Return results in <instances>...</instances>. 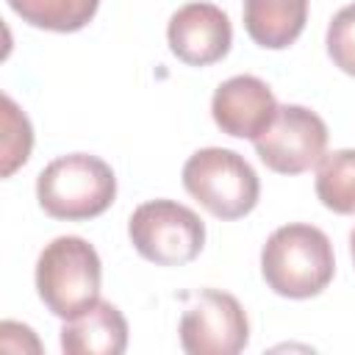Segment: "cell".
<instances>
[{"instance_id": "obj_1", "label": "cell", "mask_w": 355, "mask_h": 355, "mask_svg": "<svg viewBox=\"0 0 355 355\" xmlns=\"http://www.w3.org/2000/svg\"><path fill=\"white\" fill-rule=\"evenodd\" d=\"M333 272L336 258L327 233L305 222L277 227L261 250V275L266 286L288 300L322 294Z\"/></svg>"}, {"instance_id": "obj_2", "label": "cell", "mask_w": 355, "mask_h": 355, "mask_svg": "<svg viewBox=\"0 0 355 355\" xmlns=\"http://www.w3.org/2000/svg\"><path fill=\"white\" fill-rule=\"evenodd\" d=\"M103 266L97 250L80 236H58L39 252L36 291L50 313L72 319L100 300Z\"/></svg>"}, {"instance_id": "obj_3", "label": "cell", "mask_w": 355, "mask_h": 355, "mask_svg": "<svg viewBox=\"0 0 355 355\" xmlns=\"http://www.w3.org/2000/svg\"><path fill=\"white\" fill-rule=\"evenodd\" d=\"M116 197L111 166L89 153H69L50 161L36 178V200L53 219H92Z\"/></svg>"}, {"instance_id": "obj_4", "label": "cell", "mask_w": 355, "mask_h": 355, "mask_svg": "<svg viewBox=\"0 0 355 355\" xmlns=\"http://www.w3.org/2000/svg\"><path fill=\"white\" fill-rule=\"evenodd\" d=\"M183 186L219 219H239L250 214L261 194V183L250 161L225 147H205L189 155L183 164Z\"/></svg>"}, {"instance_id": "obj_5", "label": "cell", "mask_w": 355, "mask_h": 355, "mask_svg": "<svg viewBox=\"0 0 355 355\" xmlns=\"http://www.w3.org/2000/svg\"><path fill=\"white\" fill-rule=\"evenodd\" d=\"M128 236L136 252L158 266H183L205 244L202 219L175 200H147L128 219Z\"/></svg>"}, {"instance_id": "obj_6", "label": "cell", "mask_w": 355, "mask_h": 355, "mask_svg": "<svg viewBox=\"0 0 355 355\" xmlns=\"http://www.w3.org/2000/svg\"><path fill=\"white\" fill-rule=\"evenodd\" d=\"M258 158L280 175H300L316 166L327 147L324 119L305 105H277L263 133L252 139Z\"/></svg>"}, {"instance_id": "obj_7", "label": "cell", "mask_w": 355, "mask_h": 355, "mask_svg": "<svg viewBox=\"0 0 355 355\" xmlns=\"http://www.w3.org/2000/svg\"><path fill=\"white\" fill-rule=\"evenodd\" d=\"M178 333L189 355H236L250 341V322L233 294L202 288L183 311Z\"/></svg>"}, {"instance_id": "obj_8", "label": "cell", "mask_w": 355, "mask_h": 355, "mask_svg": "<svg viewBox=\"0 0 355 355\" xmlns=\"http://www.w3.org/2000/svg\"><path fill=\"white\" fill-rule=\"evenodd\" d=\"M169 50L189 67H208L227 55L233 28L227 14L214 3H186L166 25Z\"/></svg>"}, {"instance_id": "obj_9", "label": "cell", "mask_w": 355, "mask_h": 355, "mask_svg": "<svg viewBox=\"0 0 355 355\" xmlns=\"http://www.w3.org/2000/svg\"><path fill=\"white\" fill-rule=\"evenodd\" d=\"M277 111L272 89L255 75H233L216 86L211 97V116L222 133L236 139H255L266 130Z\"/></svg>"}, {"instance_id": "obj_10", "label": "cell", "mask_w": 355, "mask_h": 355, "mask_svg": "<svg viewBox=\"0 0 355 355\" xmlns=\"http://www.w3.org/2000/svg\"><path fill=\"white\" fill-rule=\"evenodd\" d=\"M128 347V322L111 302L97 300L61 327V349L67 355H119Z\"/></svg>"}, {"instance_id": "obj_11", "label": "cell", "mask_w": 355, "mask_h": 355, "mask_svg": "<svg viewBox=\"0 0 355 355\" xmlns=\"http://www.w3.org/2000/svg\"><path fill=\"white\" fill-rule=\"evenodd\" d=\"M308 19V0H244V28L266 50L297 42Z\"/></svg>"}, {"instance_id": "obj_12", "label": "cell", "mask_w": 355, "mask_h": 355, "mask_svg": "<svg viewBox=\"0 0 355 355\" xmlns=\"http://www.w3.org/2000/svg\"><path fill=\"white\" fill-rule=\"evenodd\" d=\"M8 6L33 28L72 33L92 22L100 0H8Z\"/></svg>"}, {"instance_id": "obj_13", "label": "cell", "mask_w": 355, "mask_h": 355, "mask_svg": "<svg viewBox=\"0 0 355 355\" xmlns=\"http://www.w3.org/2000/svg\"><path fill=\"white\" fill-rule=\"evenodd\" d=\"M316 197L333 214H355V150H333L316 164Z\"/></svg>"}, {"instance_id": "obj_14", "label": "cell", "mask_w": 355, "mask_h": 355, "mask_svg": "<svg viewBox=\"0 0 355 355\" xmlns=\"http://www.w3.org/2000/svg\"><path fill=\"white\" fill-rule=\"evenodd\" d=\"M33 147V130L28 116L17 108V103L3 94V178H8L19 164L28 161Z\"/></svg>"}, {"instance_id": "obj_15", "label": "cell", "mask_w": 355, "mask_h": 355, "mask_svg": "<svg viewBox=\"0 0 355 355\" xmlns=\"http://www.w3.org/2000/svg\"><path fill=\"white\" fill-rule=\"evenodd\" d=\"M327 53L333 64L355 78V3L336 11V17L327 25Z\"/></svg>"}, {"instance_id": "obj_16", "label": "cell", "mask_w": 355, "mask_h": 355, "mask_svg": "<svg viewBox=\"0 0 355 355\" xmlns=\"http://www.w3.org/2000/svg\"><path fill=\"white\" fill-rule=\"evenodd\" d=\"M349 255H352V263H355V227L349 230Z\"/></svg>"}]
</instances>
